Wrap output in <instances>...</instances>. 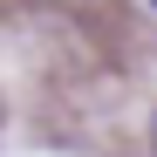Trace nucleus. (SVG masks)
<instances>
[{"mask_svg":"<svg viewBox=\"0 0 157 157\" xmlns=\"http://www.w3.org/2000/svg\"><path fill=\"white\" fill-rule=\"evenodd\" d=\"M150 7H157V0H150Z\"/></svg>","mask_w":157,"mask_h":157,"instance_id":"obj_2","label":"nucleus"},{"mask_svg":"<svg viewBox=\"0 0 157 157\" xmlns=\"http://www.w3.org/2000/svg\"><path fill=\"white\" fill-rule=\"evenodd\" d=\"M150 150H157V123H150Z\"/></svg>","mask_w":157,"mask_h":157,"instance_id":"obj_1","label":"nucleus"}]
</instances>
